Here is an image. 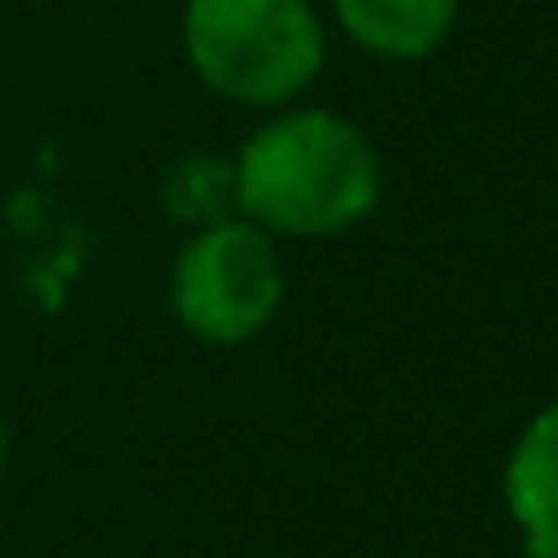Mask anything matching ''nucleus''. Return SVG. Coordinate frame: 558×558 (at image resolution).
I'll return each instance as SVG.
<instances>
[{
    "label": "nucleus",
    "instance_id": "nucleus-4",
    "mask_svg": "<svg viewBox=\"0 0 558 558\" xmlns=\"http://www.w3.org/2000/svg\"><path fill=\"white\" fill-rule=\"evenodd\" d=\"M505 510L526 558H558V401H548L510 445Z\"/></svg>",
    "mask_w": 558,
    "mask_h": 558
},
{
    "label": "nucleus",
    "instance_id": "nucleus-5",
    "mask_svg": "<svg viewBox=\"0 0 558 558\" xmlns=\"http://www.w3.org/2000/svg\"><path fill=\"white\" fill-rule=\"evenodd\" d=\"M342 33L379 60L434 54L461 16V0H331Z\"/></svg>",
    "mask_w": 558,
    "mask_h": 558
},
{
    "label": "nucleus",
    "instance_id": "nucleus-7",
    "mask_svg": "<svg viewBox=\"0 0 558 558\" xmlns=\"http://www.w3.org/2000/svg\"><path fill=\"white\" fill-rule=\"evenodd\" d=\"M0 472H5V423H0Z\"/></svg>",
    "mask_w": 558,
    "mask_h": 558
},
{
    "label": "nucleus",
    "instance_id": "nucleus-2",
    "mask_svg": "<svg viewBox=\"0 0 558 558\" xmlns=\"http://www.w3.org/2000/svg\"><path fill=\"white\" fill-rule=\"evenodd\" d=\"M190 71L228 104L282 109L326 65V22L315 0H185Z\"/></svg>",
    "mask_w": 558,
    "mask_h": 558
},
{
    "label": "nucleus",
    "instance_id": "nucleus-6",
    "mask_svg": "<svg viewBox=\"0 0 558 558\" xmlns=\"http://www.w3.org/2000/svg\"><path fill=\"white\" fill-rule=\"evenodd\" d=\"M163 195H169V211L195 222V228H211V222L239 217L233 163H222V158H180V169L169 174Z\"/></svg>",
    "mask_w": 558,
    "mask_h": 558
},
{
    "label": "nucleus",
    "instance_id": "nucleus-3",
    "mask_svg": "<svg viewBox=\"0 0 558 558\" xmlns=\"http://www.w3.org/2000/svg\"><path fill=\"white\" fill-rule=\"evenodd\" d=\"M288 299V266L277 233L250 217L195 228L174 260V315L190 337L239 348L260 337Z\"/></svg>",
    "mask_w": 558,
    "mask_h": 558
},
{
    "label": "nucleus",
    "instance_id": "nucleus-1",
    "mask_svg": "<svg viewBox=\"0 0 558 558\" xmlns=\"http://www.w3.org/2000/svg\"><path fill=\"white\" fill-rule=\"evenodd\" d=\"M239 217L288 239L348 233L379 206L385 169L374 142L331 109H288L266 120L233 158Z\"/></svg>",
    "mask_w": 558,
    "mask_h": 558
}]
</instances>
